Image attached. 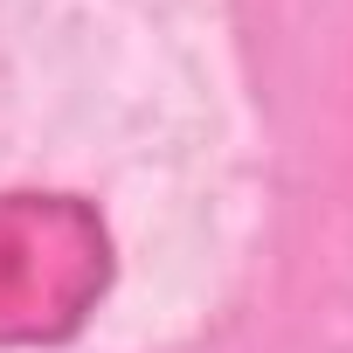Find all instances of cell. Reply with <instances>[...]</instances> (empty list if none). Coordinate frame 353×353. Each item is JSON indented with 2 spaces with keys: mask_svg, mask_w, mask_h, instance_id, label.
Here are the masks:
<instances>
[{
  "mask_svg": "<svg viewBox=\"0 0 353 353\" xmlns=\"http://www.w3.org/2000/svg\"><path fill=\"white\" fill-rule=\"evenodd\" d=\"M118 277L104 215L83 194H0V346H63Z\"/></svg>",
  "mask_w": 353,
  "mask_h": 353,
  "instance_id": "1",
  "label": "cell"
}]
</instances>
